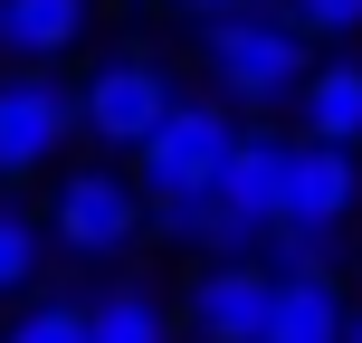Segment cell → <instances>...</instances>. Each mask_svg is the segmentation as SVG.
<instances>
[{
	"label": "cell",
	"mask_w": 362,
	"mask_h": 343,
	"mask_svg": "<svg viewBox=\"0 0 362 343\" xmlns=\"http://www.w3.org/2000/svg\"><path fill=\"white\" fill-rule=\"evenodd\" d=\"M200 67H210V86L229 95V105L267 115V105H305L315 86V38L296 29L286 0H238V10L200 19Z\"/></svg>",
	"instance_id": "6da1fadb"
},
{
	"label": "cell",
	"mask_w": 362,
	"mask_h": 343,
	"mask_svg": "<svg viewBox=\"0 0 362 343\" xmlns=\"http://www.w3.org/2000/svg\"><path fill=\"white\" fill-rule=\"evenodd\" d=\"M153 229V200L134 172H57V200H48V238L67 257H86V267H105V257H134Z\"/></svg>",
	"instance_id": "7a4b0ae2"
},
{
	"label": "cell",
	"mask_w": 362,
	"mask_h": 343,
	"mask_svg": "<svg viewBox=\"0 0 362 343\" xmlns=\"http://www.w3.org/2000/svg\"><path fill=\"white\" fill-rule=\"evenodd\" d=\"M229 163H238V115L210 95H181L172 124L134 153V181H144V200H200L229 181Z\"/></svg>",
	"instance_id": "3957f363"
},
{
	"label": "cell",
	"mask_w": 362,
	"mask_h": 343,
	"mask_svg": "<svg viewBox=\"0 0 362 343\" xmlns=\"http://www.w3.org/2000/svg\"><path fill=\"white\" fill-rule=\"evenodd\" d=\"M172 105H181L172 67H163V57H144V48L105 57V67L76 86V124H86L95 144H115V153H144L153 134L172 124Z\"/></svg>",
	"instance_id": "277c9868"
},
{
	"label": "cell",
	"mask_w": 362,
	"mask_h": 343,
	"mask_svg": "<svg viewBox=\"0 0 362 343\" xmlns=\"http://www.w3.org/2000/svg\"><path fill=\"white\" fill-rule=\"evenodd\" d=\"M76 86H57L48 67H10L0 76V181H38L57 172V153L76 144Z\"/></svg>",
	"instance_id": "5b68a950"
},
{
	"label": "cell",
	"mask_w": 362,
	"mask_h": 343,
	"mask_svg": "<svg viewBox=\"0 0 362 343\" xmlns=\"http://www.w3.org/2000/svg\"><path fill=\"white\" fill-rule=\"evenodd\" d=\"M181 325H191V343H267L276 267L267 257H200V277L181 286Z\"/></svg>",
	"instance_id": "8992f818"
},
{
	"label": "cell",
	"mask_w": 362,
	"mask_h": 343,
	"mask_svg": "<svg viewBox=\"0 0 362 343\" xmlns=\"http://www.w3.org/2000/svg\"><path fill=\"white\" fill-rule=\"evenodd\" d=\"M286 181H296V134L248 124V134H238L229 181H219V200H229V210L257 229V248H267V229H286Z\"/></svg>",
	"instance_id": "52a82bcc"
},
{
	"label": "cell",
	"mask_w": 362,
	"mask_h": 343,
	"mask_svg": "<svg viewBox=\"0 0 362 343\" xmlns=\"http://www.w3.org/2000/svg\"><path fill=\"white\" fill-rule=\"evenodd\" d=\"M353 210H362V153H344V144H305V134H296L286 229H334V238H344Z\"/></svg>",
	"instance_id": "ba28073f"
},
{
	"label": "cell",
	"mask_w": 362,
	"mask_h": 343,
	"mask_svg": "<svg viewBox=\"0 0 362 343\" xmlns=\"http://www.w3.org/2000/svg\"><path fill=\"white\" fill-rule=\"evenodd\" d=\"M95 0H0V57L10 67H57L86 38Z\"/></svg>",
	"instance_id": "9c48e42d"
},
{
	"label": "cell",
	"mask_w": 362,
	"mask_h": 343,
	"mask_svg": "<svg viewBox=\"0 0 362 343\" xmlns=\"http://www.w3.org/2000/svg\"><path fill=\"white\" fill-rule=\"evenodd\" d=\"M267 343H353V296L325 277H276V334Z\"/></svg>",
	"instance_id": "30bf717a"
},
{
	"label": "cell",
	"mask_w": 362,
	"mask_h": 343,
	"mask_svg": "<svg viewBox=\"0 0 362 343\" xmlns=\"http://www.w3.org/2000/svg\"><path fill=\"white\" fill-rule=\"evenodd\" d=\"M153 229H163L172 248H200V257H257V229H248L219 191H200V200H153Z\"/></svg>",
	"instance_id": "8fae6325"
},
{
	"label": "cell",
	"mask_w": 362,
	"mask_h": 343,
	"mask_svg": "<svg viewBox=\"0 0 362 343\" xmlns=\"http://www.w3.org/2000/svg\"><path fill=\"white\" fill-rule=\"evenodd\" d=\"M296 124H305V144H344V153H362V57H325V67H315Z\"/></svg>",
	"instance_id": "7c38bea8"
},
{
	"label": "cell",
	"mask_w": 362,
	"mask_h": 343,
	"mask_svg": "<svg viewBox=\"0 0 362 343\" xmlns=\"http://www.w3.org/2000/svg\"><path fill=\"white\" fill-rule=\"evenodd\" d=\"M95 343H172V306L153 286H105L95 296Z\"/></svg>",
	"instance_id": "4fadbf2b"
},
{
	"label": "cell",
	"mask_w": 362,
	"mask_h": 343,
	"mask_svg": "<svg viewBox=\"0 0 362 343\" xmlns=\"http://www.w3.org/2000/svg\"><path fill=\"white\" fill-rule=\"evenodd\" d=\"M0 343H95V296H38Z\"/></svg>",
	"instance_id": "5bb4252c"
},
{
	"label": "cell",
	"mask_w": 362,
	"mask_h": 343,
	"mask_svg": "<svg viewBox=\"0 0 362 343\" xmlns=\"http://www.w3.org/2000/svg\"><path fill=\"white\" fill-rule=\"evenodd\" d=\"M57 238L38 229L29 210H0V296H29L38 286V257H48Z\"/></svg>",
	"instance_id": "9a60e30c"
},
{
	"label": "cell",
	"mask_w": 362,
	"mask_h": 343,
	"mask_svg": "<svg viewBox=\"0 0 362 343\" xmlns=\"http://www.w3.org/2000/svg\"><path fill=\"white\" fill-rule=\"evenodd\" d=\"M286 10H296V29H305V38H325V48L362 38V0H286Z\"/></svg>",
	"instance_id": "2e32d148"
},
{
	"label": "cell",
	"mask_w": 362,
	"mask_h": 343,
	"mask_svg": "<svg viewBox=\"0 0 362 343\" xmlns=\"http://www.w3.org/2000/svg\"><path fill=\"white\" fill-rule=\"evenodd\" d=\"M134 10H181V19H219V10H238V0H134Z\"/></svg>",
	"instance_id": "e0dca14e"
},
{
	"label": "cell",
	"mask_w": 362,
	"mask_h": 343,
	"mask_svg": "<svg viewBox=\"0 0 362 343\" xmlns=\"http://www.w3.org/2000/svg\"><path fill=\"white\" fill-rule=\"evenodd\" d=\"M353 343H362V306H353Z\"/></svg>",
	"instance_id": "ac0fdd59"
}]
</instances>
